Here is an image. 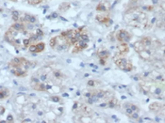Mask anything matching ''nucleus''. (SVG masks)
I'll use <instances>...</instances> for the list:
<instances>
[{"label": "nucleus", "mask_w": 165, "mask_h": 123, "mask_svg": "<svg viewBox=\"0 0 165 123\" xmlns=\"http://www.w3.org/2000/svg\"><path fill=\"white\" fill-rule=\"evenodd\" d=\"M124 21L128 25L140 29H150L155 24L158 23L157 14L149 16V13H146L141 11L137 7H129L124 15Z\"/></svg>", "instance_id": "1"}, {"label": "nucleus", "mask_w": 165, "mask_h": 123, "mask_svg": "<svg viewBox=\"0 0 165 123\" xmlns=\"http://www.w3.org/2000/svg\"><path fill=\"white\" fill-rule=\"evenodd\" d=\"M50 47L58 52H65L70 48V44L62 36H57L50 39Z\"/></svg>", "instance_id": "2"}, {"label": "nucleus", "mask_w": 165, "mask_h": 123, "mask_svg": "<svg viewBox=\"0 0 165 123\" xmlns=\"http://www.w3.org/2000/svg\"><path fill=\"white\" fill-rule=\"evenodd\" d=\"M123 107L125 108V114L131 119H138L139 118V113H140V108L138 105L131 103V102H127L123 104Z\"/></svg>", "instance_id": "3"}, {"label": "nucleus", "mask_w": 165, "mask_h": 123, "mask_svg": "<svg viewBox=\"0 0 165 123\" xmlns=\"http://www.w3.org/2000/svg\"><path fill=\"white\" fill-rule=\"evenodd\" d=\"M30 65H31L30 62L25 57H14L8 64L10 69H12V68H24L26 70H28L30 68Z\"/></svg>", "instance_id": "4"}, {"label": "nucleus", "mask_w": 165, "mask_h": 123, "mask_svg": "<svg viewBox=\"0 0 165 123\" xmlns=\"http://www.w3.org/2000/svg\"><path fill=\"white\" fill-rule=\"evenodd\" d=\"M65 78V74L59 70H51L48 73V82H52L54 84H61Z\"/></svg>", "instance_id": "5"}, {"label": "nucleus", "mask_w": 165, "mask_h": 123, "mask_svg": "<svg viewBox=\"0 0 165 123\" xmlns=\"http://www.w3.org/2000/svg\"><path fill=\"white\" fill-rule=\"evenodd\" d=\"M116 39L118 40L119 43H129L130 40H131V38H132V35L130 32L127 31L126 29H120L116 32Z\"/></svg>", "instance_id": "6"}, {"label": "nucleus", "mask_w": 165, "mask_h": 123, "mask_svg": "<svg viewBox=\"0 0 165 123\" xmlns=\"http://www.w3.org/2000/svg\"><path fill=\"white\" fill-rule=\"evenodd\" d=\"M115 64L119 69H121L122 71H131L134 69L133 64L129 60L124 58V57L117 58L115 60Z\"/></svg>", "instance_id": "7"}, {"label": "nucleus", "mask_w": 165, "mask_h": 123, "mask_svg": "<svg viewBox=\"0 0 165 123\" xmlns=\"http://www.w3.org/2000/svg\"><path fill=\"white\" fill-rule=\"evenodd\" d=\"M95 19H96V21L98 23L104 24L107 26H109L111 25V20H110L109 14L108 12H101V13L97 14L96 17H95Z\"/></svg>", "instance_id": "8"}, {"label": "nucleus", "mask_w": 165, "mask_h": 123, "mask_svg": "<svg viewBox=\"0 0 165 123\" xmlns=\"http://www.w3.org/2000/svg\"><path fill=\"white\" fill-rule=\"evenodd\" d=\"M27 49L30 53H42L46 49V43H37L35 44H31Z\"/></svg>", "instance_id": "9"}, {"label": "nucleus", "mask_w": 165, "mask_h": 123, "mask_svg": "<svg viewBox=\"0 0 165 123\" xmlns=\"http://www.w3.org/2000/svg\"><path fill=\"white\" fill-rule=\"evenodd\" d=\"M88 43L87 42H84V40H82V39H79L78 40V43L74 45V49H73V54H77L79 52H82V51H84L87 47H88Z\"/></svg>", "instance_id": "10"}, {"label": "nucleus", "mask_w": 165, "mask_h": 123, "mask_svg": "<svg viewBox=\"0 0 165 123\" xmlns=\"http://www.w3.org/2000/svg\"><path fill=\"white\" fill-rule=\"evenodd\" d=\"M109 56H110L109 51H108L106 49H103V50H100L97 52V57L100 59V63L102 65H105L107 63V60L109 59Z\"/></svg>", "instance_id": "11"}, {"label": "nucleus", "mask_w": 165, "mask_h": 123, "mask_svg": "<svg viewBox=\"0 0 165 123\" xmlns=\"http://www.w3.org/2000/svg\"><path fill=\"white\" fill-rule=\"evenodd\" d=\"M12 73L17 77H26L27 75V70L24 68H12L10 69Z\"/></svg>", "instance_id": "12"}, {"label": "nucleus", "mask_w": 165, "mask_h": 123, "mask_svg": "<svg viewBox=\"0 0 165 123\" xmlns=\"http://www.w3.org/2000/svg\"><path fill=\"white\" fill-rule=\"evenodd\" d=\"M109 4L108 2H100L96 6V11L99 12H108L109 10Z\"/></svg>", "instance_id": "13"}, {"label": "nucleus", "mask_w": 165, "mask_h": 123, "mask_svg": "<svg viewBox=\"0 0 165 123\" xmlns=\"http://www.w3.org/2000/svg\"><path fill=\"white\" fill-rule=\"evenodd\" d=\"M149 110L154 113H158L160 110H163V104L159 102H153L149 105Z\"/></svg>", "instance_id": "14"}, {"label": "nucleus", "mask_w": 165, "mask_h": 123, "mask_svg": "<svg viewBox=\"0 0 165 123\" xmlns=\"http://www.w3.org/2000/svg\"><path fill=\"white\" fill-rule=\"evenodd\" d=\"M106 102H107V107H109V108H116L119 105L118 100L116 98H114L113 96L111 98L108 99V101Z\"/></svg>", "instance_id": "15"}, {"label": "nucleus", "mask_w": 165, "mask_h": 123, "mask_svg": "<svg viewBox=\"0 0 165 123\" xmlns=\"http://www.w3.org/2000/svg\"><path fill=\"white\" fill-rule=\"evenodd\" d=\"M118 50H119V53H120V54L126 55V54L129 52V46H128V43H120V44L118 45Z\"/></svg>", "instance_id": "16"}, {"label": "nucleus", "mask_w": 165, "mask_h": 123, "mask_svg": "<svg viewBox=\"0 0 165 123\" xmlns=\"http://www.w3.org/2000/svg\"><path fill=\"white\" fill-rule=\"evenodd\" d=\"M11 96V91L8 89H0V100H5Z\"/></svg>", "instance_id": "17"}, {"label": "nucleus", "mask_w": 165, "mask_h": 123, "mask_svg": "<svg viewBox=\"0 0 165 123\" xmlns=\"http://www.w3.org/2000/svg\"><path fill=\"white\" fill-rule=\"evenodd\" d=\"M21 14H22V12H20V11H12V20H13L14 23L20 21Z\"/></svg>", "instance_id": "18"}, {"label": "nucleus", "mask_w": 165, "mask_h": 123, "mask_svg": "<svg viewBox=\"0 0 165 123\" xmlns=\"http://www.w3.org/2000/svg\"><path fill=\"white\" fill-rule=\"evenodd\" d=\"M69 8H70V4H69V3H67V2H63L62 4H61V5H60V10H61V11H62V12H64V11H68V10H69Z\"/></svg>", "instance_id": "19"}, {"label": "nucleus", "mask_w": 165, "mask_h": 123, "mask_svg": "<svg viewBox=\"0 0 165 123\" xmlns=\"http://www.w3.org/2000/svg\"><path fill=\"white\" fill-rule=\"evenodd\" d=\"M100 85H101V83H100V82H98V81H96V80H90L88 82V86H90L92 88H96V87H98Z\"/></svg>", "instance_id": "20"}, {"label": "nucleus", "mask_w": 165, "mask_h": 123, "mask_svg": "<svg viewBox=\"0 0 165 123\" xmlns=\"http://www.w3.org/2000/svg\"><path fill=\"white\" fill-rule=\"evenodd\" d=\"M43 1H45V0H26V2H27L30 5H34V6L42 3Z\"/></svg>", "instance_id": "21"}, {"label": "nucleus", "mask_w": 165, "mask_h": 123, "mask_svg": "<svg viewBox=\"0 0 165 123\" xmlns=\"http://www.w3.org/2000/svg\"><path fill=\"white\" fill-rule=\"evenodd\" d=\"M51 100H52V101H54V102H61V98H60V97H57V96L51 97Z\"/></svg>", "instance_id": "22"}, {"label": "nucleus", "mask_w": 165, "mask_h": 123, "mask_svg": "<svg viewBox=\"0 0 165 123\" xmlns=\"http://www.w3.org/2000/svg\"><path fill=\"white\" fill-rule=\"evenodd\" d=\"M7 121H8V122H13V121H14L13 116H12V115H9L8 117H7Z\"/></svg>", "instance_id": "23"}, {"label": "nucleus", "mask_w": 165, "mask_h": 123, "mask_svg": "<svg viewBox=\"0 0 165 123\" xmlns=\"http://www.w3.org/2000/svg\"><path fill=\"white\" fill-rule=\"evenodd\" d=\"M5 108L3 107V106H0V116H1V115H3L4 113H5Z\"/></svg>", "instance_id": "24"}, {"label": "nucleus", "mask_w": 165, "mask_h": 123, "mask_svg": "<svg viewBox=\"0 0 165 123\" xmlns=\"http://www.w3.org/2000/svg\"><path fill=\"white\" fill-rule=\"evenodd\" d=\"M51 15H52V16H51L52 18H57V17H58V13H56V12H54V13H52Z\"/></svg>", "instance_id": "25"}]
</instances>
